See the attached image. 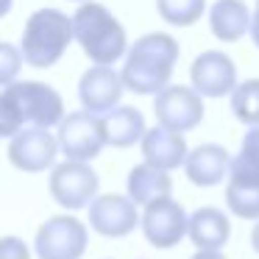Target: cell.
<instances>
[{"instance_id":"cell-17","label":"cell","mask_w":259,"mask_h":259,"mask_svg":"<svg viewBox=\"0 0 259 259\" xmlns=\"http://www.w3.org/2000/svg\"><path fill=\"white\" fill-rule=\"evenodd\" d=\"M187 237L198 251H220L231 237L229 214L214 206H201L187 214Z\"/></svg>"},{"instance_id":"cell-29","label":"cell","mask_w":259,"mask_h":259,"mask_svg":"<svg viewBox=\"0 0 259 259\" xmlns=\"http://www.w3.org/2000/svg\"><path fill=\"white\" fill-rule=\"evenodd\" d=\"M251 245H253V251L259 253V220L253 223V229H251Z\"/></svg>"},{"instance_id":"cell-22","label":"cell","mask_w":259,"mask_h":259,"mask_svg":"<svg viewBox=\"0 0 259 259\" xmlns=\"http://www.w3.org/2000/svg\"><path fill=\"white\" fill-rule=\"evenodd\" d=\"M156 9L164 23L187 28L201 20V14L206 12V0H156Z\"/></svg>"},{"instance_id":"cell-9","label":"cell","mask_w":259,"mask_h":259,"mask_svg":"<svg viewBox=\"0 0 259 259\" xmlns=\"http://www.w3.org/2000/svg\"><path fill=\"white\" fill-rule=\"evenodd\" d=\"M140 226L153 248H176L187 237V212L179 201L162 198L142 209Z\"/></svg>"},{"instance_id":"cell-16","label":"cell","mask_w":259,"mask_h":259,"mask_svg":"<svg viewBox=\"0 0 259 259\" xmlns=\"http://www.w3.org/2000/svg\"><path fill=\"white\" fill-rule=\"evenodd\" d=\"M231 156L223 145L214 142H203V145L192 148L184 159V173L195 187H214L229 176Z\"/></svg>"},{"instance_id":"cell-7","label":"cell","mask_w":259,"mask_h":259,"mask_svg":"<svg viewBox=\"0 0 259 259\" xmlns=\"http://www.w3.org/2000/svg\"><path fill=\"white\" fill-rule=\"evenodd\" d=\"M153 112H156V120L162 128L184 134V131L198 128V123L203 120V98L192 87L170 84L167 90L156 95Z\"/></svg>"},{"instance_id":"cell-20","label":"cell","mask_w":259,"mask_h":259,"mask_svg":"<svg viewBox=\"0 0 259 259\" xmlns=\"http://www.w3.org/2000/svg\"><path fill=\"white\" fill-rule=\"evenodd\" d=\"M103 128H106V145L114 148H131L142 142L145 137V117L140 109L134 106H117L103 117Z\"/></svg>"},{"instance_id":"cell-24","label":"cell","mask_w":259,"mask_h":259,"mask_svg":"<svg viewBox=\"0 0 259 259\" xmlns=\"http://www.w3.org/2000/svg\"><path fill=\"white\" fill-rule=\"evenodd\" d=\"M237 162L245 164L251 170H259V125L256 128H248V134L242 137V145H240V153H237Z\"/></svg>"},{"instance_id":"cell-12","label":"cell","mask_w":259,"mask_h":259,"mask_svg":"<svg viewBox=\"0 0 259 259\" xmlns=\"http://www.w3.org/2000/svg\"><path fill=\"white\" fill-rule=\"evenodd\" d=\"M140 223V212L128 201V195H98L90 203V226L101 237H125L137 229Z\"/></svg>"},{"instance_id":"cell-3","label":"cell","mask_w":259,"mask_h":259,"mask_svg":"<svg viewBox=\"0 0 259 259\" xmlns=\"http://www.w3.org/2000/svg\"><path fill=\"white\" fill-rule=\"evenodd\" d=\"M73 42V20L59 9H39L25 20L20 53L36 70L53 67Z\"/></svg>"},{"instance_id":"cell-5","label":"cell","mask_w":259,"mask_h":259,"mask_svg":"<svg viewBox=\"0 0 259 259\" xmlns=\"http://www.w3.org/2000/svg\"><path fill=\"white\" fill-rule=\"evenodd\" d=\"M59 151L67 156V162H92L106 145V128L103 117L90 112H70L59 123Z\"/></svg>"},{"instance_id":"cell-18","label":"cell","mask_w":259,"mask_h":259,"mask_svg":"<svg viewBox=\"0 0 259 259\" xmlns=\"http://www.w3.org/2000/svg\"><path fill=\"white\" fill-rule=\"evenodd\" d=\"M128 201L134 206H151V203L170 198L173 192V179L164 170H156L151 164H137L128 173Z\"/></svg>"},{"instance_id":"cell-6","label":"cell","mask_w":259,"mask_h":259,"mask_svg":"<svg viewBox=\"0 0 259 259\" xmlns=\"http://www.w3.org/2000/svg\"><path fill=\"white\" fill-rule=\"evenodd\" d=\"M87 226L73 214L48 218L36 231V253L39 259H81L87 251Z\"/></svg>"},{"instance_id":"cell-4","label":"cell","mask_w":259,"mask_h":259,"mask_svg":"<svg viewBox=\"0 0 259 259\" xmlns=\"http://www.w3.org/2000/svg\"><path fill=\"white\" fill-rule=\"evenodd\" d=\"M14 109L23 128H51L64 120V101L53 87L42 81H14L0 92Z\"/></svg>"},{"instance_id":"cell-1","label":"cell","mask_w":259,"mask_h":259,"mask_svg":"<svg viewBox=\"0 0 259 259\" xmlns=\"http://www.w3.org/2000/svg\"><path fill=\"white\" fill-rule=\"evenodd\" d=\"M179 62V42L170 34H145L125 51V64L120 70L123 87L137 95H159L170 87V75Z\"/></svg>"},{"instance_id":"cell-30","label":"cell","mask_w":259,"mask_h":259,"mask_svg":"<svg viewBox=\"0 0 259 259\" xmlns=\"http://www.w3.org/2000/svg\"><path fill=\"white\" fill-rule=\"evenodd\" d=\"M12 3L14 0H0V17H6V14L12 12Z\"/></svg>"},{"instance_id":"cell-25","label":"cell","mask_w":259,"mask_h":259,"mask_svg":"<svg viewBox=\"0 0 259 259\" xmlns=\"http://www.w3.org/2000/svg\"><path fill=\"white\" fill-rule=\"evenodd\" d=\"M20 131H23V123L17 120V114L9 106V101L0 95V140L3 137H17Z\"/></svg>"},{"instance_id":"cell-27","label":"cell","mask_w":259,"mask_h":259,"mask_svg":"<svg viewBox=\"0 0 259 259\" xmlns=\"http://www.w3.org/2000/svg\"><path fill=\"white\" fill-rule=\"evenodd\" d=\"M248 34H251L253 45L259 48V9H253V14H251V28H248Z\"/></svg>"},{"instance_id":"cell-10","label":"cell","mask_w":259,"mask_h":259,"mask_svg":"<svg viewBox=\"0 0 259 259\" xmlns=\"http://www.w3.org/2000/svg\"><path fill=\"white\" fill-rule=\"evenodd\" d=\"M190 78L201 98H223L237 87V64L223 51H203L190 64Z\"/></svg>"},{"instance_id":"cell-11","label":"cell","mask_w":259,"mask_h":259,"mask_svg":"<svg viewBox=\"0 0 259 259\" xmlns=\"http://www.w3.org/2000/svg\"><path fill=\"white\" fill-rule=\"evenodd\" d=\"M123 78L114 67H90L78 81V98L84 103V112L95 117L114 112L123 98Z\"/></svg>"},{"instance_id":"cell-23","label":"cell","mask_w":259,"mask_h":259,"mask_svg":"<svg viewBox=\"0 0 259 259\" xmlns=\"http://www.w3.org/2000/svg\"><path fill=\"white\" fill-rule=\"evenodd\" d=\"M23 70V53L12 42H0V87H12Z\"/></svg>"},{"instance_id":"cell-31","label":"cell","mask_w":259,"mask_h":259,"mask_svg":"<svg viewBox=\"0 0 259 259\" xmlns=\"http://www.w3.org/2000/svg\"><path fill=\"white\" fill-rule=\"evenodd\" d=\"M75 3H90V0H75Z\"/></svg>"},{"instance_id":"cell-28","label":"cell","mask_w":259,"mask_h":259,"mask_svg":"<svg viewBox=\"0 0 259 259\" xmlns=\"http://www.w3.org/2000/svg\"><path fill=\"white\" fill-rule=\"evenodd\" d=\"M190 259H226V253H220V251H198V253H192Z\"/></svg>"},{"instance_id":"cell-14","label":"cell","mask_w":259,"mask_h":259,"mask_svg":"<svg viewBox=\"0 0 259 259\" xmlns=\"http://www.w3.org/2000/svg\"><path fill=\"white\" fill-rule=\"evenodd\" d=\"M140 148H142V156H145V164H151L156 170H164V173H170L176 167H184V159L190 153L184 134L167 131L162 125L148 128L142 142H140Z\"/></svg>"},{"instance_id":"cell-8","label":"cell","mask_w":259,"mask_h":259,"mask_svg":"<svg viewBox=\"0 0 259 259\" xmlns=\"http://www.w3.org/2000/svg\"><path fill=\"white\" fill-rule=\"evenodd\" d=\"M51 195L64 209H84L98 195V173L84 162H62L51 170Z\"/></svg>"},{"instance_id":"cell-13","label":"cell","mask_w":259,"mask_h":259,"mask_svg":"<svg viewBox=\"0 0 259 259\" xmlns=\"http://www.w3.org/2000/svg\"><path fill=\"white\" fill-rule=\"evenodd\" d=\"M59 153V142L45 128H23L9 142V159L17 170L25 173H42L53 164Z\"/></svg>"},{"instance_id":"cell-21","label":"cell","mask_w":259,"mask_h":259,"mask_svg":"<svg viewBox=\"0 0 259 259\" xmlns=\"http://www.w3.org/2000/svg\"><path fill=\"white\" fill-rule=\"evenodd\" d=\"M231 114L251 128L259 125V78L237 81L231 92Z\"/></svg>"},{"instance_id":"cell-15","label":"cell","mask_w":259,"mask_h":259,"mask_svg":"<svg viewBox=\"0 0 259 259\" xmlns=\"http://www.w3.org/2000/svg\"><path fill=\"white\" fill-rule=\"evenodd\" d=\"M226 203L237 218L259 220V170H251L245 164H240L237 159H231Z\"/></svg>"},{"instance_id":"cell-19","label":"cell","mask_w":259,"mask_h":259,"mask_svg":"<svg viewBox=\"0 0 259 259\" xmlns=\"http://www.w3.org/2000/svg\"><path fill=\"white\" fill-rule=\"evenodd\" d=\"M209 28L220 42H237L251 28V12L242 0H214L209 9Z\"/></svg>"},{"instance_id":"cell-2","label":"cell","mask_w":259,"mask_h":259,"mask_svg":"<svg viewBox=\"0 0 259 259\" xmlns=\"http://www.w3.org/2000/svg\"><path fill=\"white\" fill-rule=\"evenodd\" d=\"M73 39L84 48V53L95 62V67H112L125 56V28L120 20L101 3H81L73 17Z\"/></svg>"},{"instance_id":"cell-32","label":"cell","mask_w":259,"mask_h":259,"mask_svg":"<svg viewBox=\"0 0 259 259\" xmlns=\"http://www.w3.org/2000/svg\"><path fill=\"white\" fill-rule=\"evenodd\" d=\"M256 9H259V0H256Z\"/></svg>"},{"instance_id":"cell-26","label":"cell","mask_w":259,"mask_h":259,"mask_svg":"<svg viewBox=\"0 0 259 259\" xmlns=\"http://www.w3.org/2000/svg\"><path fill=\"white\" fill-rule=\"evenodd\" d=\"M0 259H31V251L20 237H3L0 240Z\"/></svg>"}]
</instances>
